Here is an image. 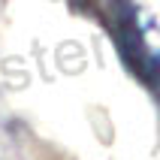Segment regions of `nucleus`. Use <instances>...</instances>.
<instances>
[{
  "mask_svg": "<svg viewBox=\"0 0 160 160\" xmlns=\"http://www.w3.org/2000/svg\"><path fill=\"white\" fill-rule=\"evenodd\" d=\"M127 24L145 61L160 72V0H127Z\"/></svg>",
  "mask_w": 160,
  "mask_h": 160,
  "instance_id": "1",
  "label": "nucleus"
}]
</instances>
